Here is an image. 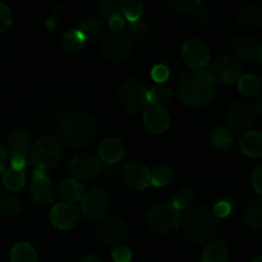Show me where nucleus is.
<instances>
[{"label": "nucleus", "instance_id": "39448f33", "mask_svg": "<svg viewBox=\"0 0 262 262\" xmlns=\"http://www.w3.org/2000/svg\"><path fill=\"white\" fill-rule=\"evenodd\" d=\"M147 224L160 235L173 234L181 225V211L170 202H161L150 209L147 214Z\"/></svg>", "mask_w": 262, "mask_h": 262}, {"label": "nucleus", "instance_id": "bb28decb", "mask_svg": "<svg viewBox=\"0 0 262 262\" xmlns=\"http://www.w3.org/2000/svg\"><path fill=\"white\" fill-rule=\"evenodd\" d=\"M228 258L229 252L227 246L220 241H214L205 247L201 262H228Z\"/></svg>", "mask_w": 262, "mask_h": 262}, {"label": "nucleus", "instance_id": "72a5a7b5", "mask_svg": "<svg viewBox=\"0 0 262 262\" xmlns=\"http://www.w3.org/2000/svg\"><path fill=\"white\" fill-rule=\"evenodd\" d=\"M84 42L86 41H84L83 36H82V33L78 30L68 31V32H66L61 36L60 40L61 48L66 51H68V53H77V51H79Z\"/></svg>", "mask_w": 262, "mask_h": 262}, {"label": "nucleus", "instance_id": "dca6fc26", "mask_svg": "<svg viewBox=\"0 0 262 262\" xmlns=\"http://www.w3.org/2000/svg\"><path fill=\"white\" fill-rule=\"evenodd\" d=\"M50 222L58 229H72L79 222V210L73 204L59 202L51 209Z\"/></svg>", "mask_w": 262, "mask_h": 262}, {"label": "nucleus", "instance_id": "0eeeda50", "mask_svg": "<svg viewBox=\"0 0 262 262\" xmlns=\"http://www.w3.org/2000/svg\"><path fill=\"white\" fill-rule=\"evenodd\" d=\"M132 48V38L128 33L110 32L101 43V55L109 63L119 64L129 58Z\"/></svg>", "mask_w": 262, "mask_h": 262}, {"label": "nucleus", "instance_id": "09e8293b", "mask_svg": "<svg viewBox=\"0 0 262 262\" xmlns=\"http://www.w3.org/2000/svg\"><path fill=\"white\" fill-rule=\"evenodd\" d=\"M255 107H256L255 112H257L258 114H262V97H261V94H258L257 96H256ZM255 107H253V109H255Z\"/></svg>", "mask_w": 262, "mask_h": 262}, {"label": "nucleus", "instance_id": "c03bdc74", "mask_svg": "<svg viewBox=\"0 0 262 262\" xmlns=\"http://www.w3.org/2000/svg\"><path fill=\"white\" fill-rule=\"evenodd\" d=\"M124 27H125V23L122 15H115V17L110 18L109 19V28L110 31H112V33L123 32Z\"/></svg>", "mask_w": 262, "mask_h": 262}, {"label": "nucleus", "instance_id": "f704fd0d", "mask_svg": "<svg viewBox=\"0 0 262 262\" xmlns=\"http://www.w3.org/2000/svg\"><path fill=\"white\" fill-rule=\"evenodd\" d=\"M173 179V170L166 164H159L150 171V183L155 187H164Z\"/></svg>", "mask_w": 262, "mask_h": 262}, {"label": "nucleus", "instance_id": "79ce46f5", "mask_svg": "<svg viewBox=\"0 0 262 262\" xmlns=\"http://www.w3.org/2000/svg\"><path fill=\"white\" fill-rule=\"evenodd\" d=\"M151 77L155 82L161 83V82H165L169 78V69L168 67L163 66V64H159V66L154 67L152 72H151Z\"/></svg>", "mask_w": 262, "mask_h": 262}, {"label": "nucleus", "instance_id": "de8ad7c7", "mask_svg": "<svg viewBox=\"0 0 262 262\" xmlns=\"http://www.w3.org/2000/svg\"><path fill=\"white\" fill-rule=\"evenodd\" d=\"M7 156H8L7 150H5L4 146L0 143V173H4L5 170L4 164H5V160H7Z\"/></svg>", "mask_w": 262, "mask_h": 262}, {"label": "nucleus", "instance_id": "6ab92c4d", "mask_svg": "<svg viewBox=\"0 0 262 262\" xmlns=\"http://www.w3.org/2000/svg\"><path fill=\"white\" fill-rule=\"evenodd\" d=\"M32 145V136L26 129H17L10 133L7 138L8 152L12 156H23L25 158Z\"/></svg>", "mask_w": 262, "mask_h": 262}, {"label": "nucleus", "instance_id": "49530a36", "mask_svg": "<svg viewBox=\"0 0 262 262\" xmlns=\"http://www.w3.org/2000/svg\"><path fill=\"white\" fill-rule=\"evenodd\" d=\"M26 166V159L23 156H12V161H10V168L15 169V170H23Z\"/></svg>", "mask_w": 262, "mask_h": 262}, {"label": "nucleus", "instance_id": "37998d69", "mask_svg": "<svg viewBox=\"0 0 262 262\" xmlns=\"http://www.w3.org/2000/svg\"><path fill=\"white\" fill-rule=\"evenodd\" d=\"M230 212H232V205L227 201L217 202L214 206V209H212V214H214V216L216 219H219V217H227Z\"/></svg>", "mask_w": 262, "mask_h": 262}, {"label": "nucleus", "instance_id": "20e7f679", "mask_svg": "<svg viewBox=\"0 0 262 262\" xmlns=\"http://www.w3.org/2000/svg\"><path fill=\"white\" fill-rule=\"evenodd\" d=\"M63 155L64 150L60 141L51 136H43L33 146L31 164L35 170H51L61 163Z\"/></svg>", "mask_w": 262, "mask_h": 262}, {"label": "nucleus", "instance_id": "58836bf2", "mask_svg": "<svg viewBox=\"0 0 262 262\" xmlns=\"http://www.w3.org/2000/svg\"><path fill=\"white\" fill-rule=\"evenodd\" d=\"M129 33L136 38V40H145L150 35V26L145 20H136V22L129 23Z\"/></svg>", "mask_w": 262, "mask_h": 262}, {"label": "nucleus", "instance_id": "c85d7f7f", "mask_svg": "<svg viewBox=\"0 0 262 262\" xmlns=\"http://www.w3.org/2000/svg\"><path fill=\"white\" fill-rule=\"evenodd\" d=\"M23 204L17 196L12 193H0V215L17 216L22 212Z\"/></svg>", "mask_w": 262, "mask_h": 262}, {"label": "nucleus", "instance_id": "9b49d317", "mask_svg": "<svg viewBox=\"0 0 262 262\" xmlns=\"http://www.w3.org/2000/svg\"><path fill=\"white\" fill-rule=\"evenodd\" d=\"M68 170L76 181H91L101 171V163L92 154H77L69 160Z\"/></svg>", "mask_w": 262, "mask_h": 262}, {"label": "nucleus", "instance_id": "ddd939ff", "mask_svg": "<svg viewBox=\"0 0 262 262\" xmlns=\"http://www.w3.org/2000/svg\"><path fill=\"white\" fill-rule=\"evenodd\" d=\"M243 66L238 59L229 55H223L215 59L210 67V72L215 81L224 82L230 84L238 82V79L242 77Z\"/></svg>", "mask_w": 262, "mask_h": 262}, {"label": "nucleus", "instance_id": "7ed1b4c3", "mask_svg": "<svg viewBox=\"0 0 262 262\" xmlns=\"http://www.w3.org/2000/svg\"><path fill=\"white\" fill-rule=\"evenodd\" d=\"M217 225V219L211 210L205 206L193 207L184 219V237L193 245H204L214 237Z\"/></svg>", "mask_w": 262, "mask_h": 262}, {"label": "nucleus", "instance_id": "f8f14e48", "mask_svg": "<svg viewBox=\"0 0 262 262\" xmlns=\"http://www.w3.org/2000/svg\"><path fill=\"white\" fill-rule=\"evenodd\" d=\"M181 56L187 66L200 71L210 63L211 51L209 46L200 38H189L182 45Z\"/></svg>", "mask_w": 262, "mask_h": 262}, {"label": "nucleus", "instance_id": "4c0bfd02", "mask_svg": "<svg viewBox=\"0 0 262 262\" xmlns=\"http://www.w3.org/2000/svg\"><path fill=\"white\" fill-rule=\"evenodd\" d=\"M168 5L174 12L184 14V13L196 12L200 2H194V0H170V2H168Z\"/></svg>", "mask_w": 262, "mask_h": 262}, {"label": "nucleus", "instance_id": "423d86ee", "mask_svg": "<svg viewBox=\"0 0 262 262\" xmlns=\"http://www.w3.org/2000/svg\"><path fill=\"white\" fill-rule=\"evenodd\" d=\"M147 87L136 78L123 82L118 90V99L125 112L130 114L141 112L147 105Z\"/></svg>", "mask_w": 262, "mask_h": 262}, {"label": "nucleus", "instance_id": "b1692460", "mask_svg": "<svg viewBox=\"0 0 262 262\" xmlns=\"http://www.w3.org/2000/svg\"><path fill=\"white\" fill-rule=\"evenodd\" d=\"M241 150L253 159L262 156V133L260 130H250L241 138Z\"/></svg>", "mask_w": 262, "mask_h": 262}, {"label": "nucleus", "instance_id": "412c9836", "mask_svg": "<svg viewBox=\"0 0 262 262\" xmlns=\"http://www.w3.org/2000/svg\"><path fill=\"white\" fill-rule=\"evenodd\" d=\"M237 23L243 30H258L262 27V10L258 5H247L237 15Z\"/></svg>", "mask_w": 262, "mask_h": 262}, {"label": "nucleus", "instance_id": "1a4fd4ad", "mask_svg": "<svg viewBox=\"0 0 262 262\" xmlns=\"http://www.w3.org/2000/svg\"><path fill=\"white\" fill-rule=\"evenodd\" d=\"M110 210V200L105 191L99 188L90 189L81 199V211L90 222H100Z\"/></svg>", "mask_w": 262, "mask_h": 262}, {"label": "nucleus", "instance_id": "6e6552de", "mask_svg": "<svg viewBox=\"0 0 262 262\" xmlns=\"http://www.w3.org/2000/svg\"><path fill=\"white\" fill-rule=\"evenodd\" d=\"M229 130L237 135L250 132L256 122V112L251 104L246 101H234L228 106L227 114Z\"/></svg>", "mask_w": 262, "mask_h": 262}, {"label": "nucleus", "instance_id": "ea45409f", "mask_svg": "<svg viewBox=\"0 0 262 262\" xmlns=\"http://www.w3.org/2000/svg\"><path fill=\"white\" fill-rule=\"evenodd\" d=\"M13 22V14L9 8L4 4H0V33L5 32L10 28Z\"/></svg>", "mask_w": 262, "mask_h": 262}, {"label": "nucleus", "instance_id": "3c124183", "mask_svg": "<svg viewBox=\"0 0 262 262\" xmlns=\"http://www.w3.org/2000/svg\"><path fill=\"white\" fill-rule=\"evenodd\" d=\"M252 262H262V257H261V256H257L255 260H252Z\"/></svg>", "mask_w": 262, "mask_h": 262}, {"label": "nucleus", "instance_id": "cd10ccee", "mask_svg": "<svg viewBox=\"0 0 262 262\" xmlns=\"http://www.w3.org/2000/svg\"><path fill=\"white\" fill-rule=\"evenodd\" d=\"M171 99H173V91L170 87L164 86V84H158L147 92V101L154 106H165L170 104Z\"/></svg>", "mask_w": 262, "mask_h": 262}, {"label": "nucleus", "instance_id": "f3484780", "mask_svg": "<svg viewBox=\"0 0 262 262\" xmlns=\"http://www.w3.org/2000/svg\"><path fill=\"white\" fill-rule=\"evenodd\" d=\"M122 179L129 188L142 191L150 186V170L143 164L128 163L122 169Z\"/></svg>", "mask_w": 262, "mask_h": 262}, {"label": "nucleus", "instance_id": "a19ab883", "mask_svg": "<svg viewBox=\"0 0 262 262\" xmlns=\"http://www.w3.org/2000/svg\"><path fill=\"white\" fill-rule=\"evenodd\" d=\"M113 260L114 262H130L132 260V252L129 248L120 246V247H115L113 251Z\"/></svg>", "mask_w": 262, "mask_h": 262}, {"label": "nucleus", "instance_id": "4be33fe9", "mask_svg": "<svg viewBox=\"0 0 262 262\" xmlns=\"http://www.w3.org/2000/svg\"><path fill=\"white\" fill-rule=\"evenodd\" d=\"M56 193L63 200V202L74 204V202L79 201L84 194L83 184L76 179H66L58 186Z\"/></svg>", "mask_w": 262, "mask_h": 262}, {"label": "nucleus", "instance_id": "7c9ffc66", "mask_svg": "<svg viewBox=\"0 0 262 262\" xmlns=\"http://www.w3.org/2000/svg\"><path fill=\"white\" fill-rule=\"evenodd\" d=\"M196 200V191H194L192 187L184 186L182 188H179L178 191L174 193L173 200H171L170 204L176 207L178 211L184 209H188L192 204Z\"/></svg>", "mask_w": 262, "mask_h": 262}, {"label": "nucleus", "instance_id": "2eb2a0df", "mask_svg": "<svg viewBox=\"0 0 262 262\" xmlns=\"http://www.w3.org/2000/svg\"><path fill=\"white\" fill-rule=\"evenodd\" d=\"M232 49L235 55L246 61H262V46L256 38L248 35H237L232 41Z\"/></svg>", "mask_w": 262, "mask_h": 262}, {"label": "nucleus", "instance_id": "c9c22d12", "mask_svg": "<svg viewBox=\"0 0 262 262\" xmlns=\"http://www.w3.org/2000/svg\"><path fill=\"white\" fill-rule=\"evenodd\" d=\"M120 12L130 22H136L143 13V4L137 0H123L120 2Z\"/></svg>", "mask_w": 262, "mask_h": 262}, {"label": "nucleus", "instance_id": "f257e3e1", "mask_svg": "<svg viewBox=\"0 0 262 262\" xmlns=\"http://www.w3.org/2000/svg\"><path fill=\"white\" fill-rule=\"evenodd\" d=\"M217 82L206 71L186 72L177 81L179 99L191 109H201L214 100Z\"/></svg>", "mask_w": 262, "mask_h": 262}, {"label": "nucleus", "instance_id": "4468645a", "mask_svg": "<svg viewBox=\"0 0 262 262\" xmlns=\"http://www.w3.org/2000/svg\"><path fill=\"white\" fill-rule=\"evenodd\" d=\"M28 193H30L31 200L35 204L40 205V206H46V205L53 204L54 200H55V184L46 176L45 171L35 170Z\"/></svg>", "mask_w": 262, "mask_h": 262}, {"label": "nucleus", "instance_id": "9d476101", "mask_svg": "<svg viewBox=\"0 0 262 262\" xmlns=\"http://www.w3.org/2000/svg\"><path fill=\"white\" fill-rule=\"evenodd\" d=\"M96 235L102 245L120 247L128 238V225L122 217L112 216L99 225Z\"/></svg>", "mask_w": 262, "mask_h": 262}, {"label": "nucleus", "instance_id": "e433bc0d", "mask_svg": "<svg viewBox=\"0 0 262 262\" xmlns=\"http://www.w3.org/2000/svg\"><path fill=\"white\" fill-rule=\"evenodd\" d=\"M99 12L104 18L115 17V15H120V2L118 0H102L99 3Z\"/></svg>", "mask_w": 262, "mask_h": 262}, {"label": "nucleus", "instance_id": "f03ea898", "mask_svg": "<svg viewBox=\"0 0 262 262\" xmlns=\"http://www.w3.org/2000/svg\"><path fill=\"white\" fill-rule=\"evenodd\" d=\"M63 142L71 148H79L91 142L97 135L99 124L91 114L73 112L67 114L59 125Z\"/></svg>", "mask_w": 262, "mask_h": 262}, {"label": "nucleus", "instance_id": "a18cd8bd", "mask_svg": "<svg viewBox=\"0 0 262 262\" xmlns=\"http://www.w3.org/2000/svg\"><path fill=\"white\" fill-rule=\"evenodd\" d=\"M252 186L257 194H262V166H257L252 174Z\"/></svg>", "mask_w": 262, "mask_h": 262}, {"label": "nucleus", "instance_id": "8fccbe9b", "mask_svg": "<svg viewBox=\"0 0 262 262\" xmlns=\"http://www.w3.org/2000/svg\"><path fill=\"white\" fill-rule=\"evenodd\" d=\"M79 262H101V260H100V258H97L96 256L89 255V256H84V257L82 258Z\"/></svg>", "mask_w": 262, "mask_h": 262}, {"label": "nucleus", "instance_id": "a878e982", "mask_svg": "<svg viewBox=\"0 0 262 262\" xmlns=\"http://www.w3.org/2000/svg\"><path fill=\"white\" fill-rule=\"evenodd\" d=\"M243 220L246 225L253 230H260L262 228V201L261 199H253L246 205L243 211Z\"/></svg>", "mask_w": 262, "mask_h": 262}, {"label": "nucleus", "instance_id": "5701e85b", "mask_svg": "<svg viewBox=\"0 0 262 262\" xmlns=\"http://www.w3.org/2000/svg\"><path fill=\"white\" fill-rule=\"evenodd\" d=\"M78 31L82 33L84 41L95 43L101 40L104 35V25L97 18L87 17L79 20Z\"/></svg>", "mask_w": 262, "mask_h": 262}, {"label": "nucleus", "instance_id": "393cba45", "mask_svg": "<svg viewBox=\"0 0 262 262\" xmlns=\"http://www.w3.org/2000/svg\"><path fill=\"white\" fill-rule=\"evenodd\" d=\"M210 143L219 152H228L234 146V137L228 128L217 127L210 133Z\"/></svg>", "mask_w": 262, "mask_h": 262}, {"label": "nucleus", "instance_id": "c756f323", "mask_svg": "<svg viewBox=\"0 0 262 262\" xmlns=\"http://www.w3.org/2000/svg\"><path fill=\"white\" fill-rule=\"evenodd\" d=\"M3 184L10 192L19 191L26 184V174L23 170H15L13 168L5 169L3 173Z\"/></svg>", "mask_w": 262, "mask_h": 262}, {"label": "nucleus", "instance_id": "473e14b6", "mask_svg": "<svg viewBox=\"0 0 262 262\" xmlns=\"http://www.w3.org/2000/svg\"><path fill=\"white\" fill-rule=\"evenodd\" d=\"M238 89L246 96L256 97L261 92V82L253 74H242L238 79Z\"/></svg>", "mask_w": 262, "mask_h": 262}, {"label": "nucleus", "instance_id": "aec40b11", "mask_svg": "<svg viewBox=\"0 0 262 262\" xmlns=\"http://www.w3.org/2000/svg\"><path fill=\"white\" fill-rule=\"evenodd\" d=\"M124 145L117 137H110L102 141L99 147V156L105 164H115L124 156Z\"/></svg>", "mask_w": 262, "mask_h": 262}, {"label": "nucleus", "instance_id": "2f4dec72", "mask_svg": "<svg viewBox=\"0 0 262 262\" xmlns=\"http://www.w3.org/2000/svg\"><path fill=\"white\" fill-rule=\"evenodd\" d=\"M12 262H37V253L30 243H18L10 252Z\"/></svg>", "mask_w": 262, "mask_h": 262}, {"label": "nucleus", "instance_id": "a211bd4d", "mask_svg": "<svg viewBox=\"0 0 262 262\" xmlns=\"http://www.w3.org/2000/svg\"><path fill=\"white\" fill-rule=\"evenodd\" d=\"M143 124L146 129L154 135H163L170 125V117L163 107L151 106L143 115Z\"/></svg>", "mask_w": 262, "mask_h": 262}]
</instances>
